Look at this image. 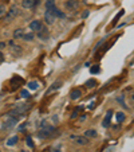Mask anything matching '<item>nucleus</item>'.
I'll return each mask as SVG.
<instances>
[{"label":"nucleus","mask_w":134,"mask_h":152,"mask_svg":"<svg viewBox=\"0 0 134 152\" xmlns=\"http://www.w3.org/2000/svg\"><path fill=\"white\" fill-rule=\"evenodd\" d=\"M54 133H55V128L49 126L47 124H43L42 123V129L38 132V137H40V139H49V137H51Z\"/></svg>","instance_id":"f257e3e1"},{"label":"nucleus","mask_w":134,"mask_h":152,"mask_svg":"<svg viewBox=\"0 0 134 152\" xmlns=\"http://www.w3.org/2000/svg\"><path fill=\"white\" fill-rule=\"evenodd\" d=\"M17 15H19V8H17L16 6H11V8L7 11L6 16H4V22H6V23H8V22L14 20Z\"/></svg>","instance_id":"f03ea898"},{"label":"nucleus","mask_w":134,"mask_h":152,"mask_svg":"<svg viewBox=\"0 0 134 152\" xmlns=\"http://www.w3.org/2000/svg\"><path fill=\"white\" fill-rule=\"evenodd\" d=\"M17 121H19V118L9 116V118H7V120L4 121L3 124H1V131H7V129L14 128V126L17 124Z\"/></svg>","instance_id":"7ed1b4c3"},{"label":"nucleus","mask_w":134,"mask_h":152,"mask_svg":"<svg viewBox=\"0 0 134 152\" xmlns=\"http://www.w3.org/2000/svg\"><path fill=\"white\" fill-rule=\"evenodd\" d=\"M78 7H79V1H78V0H67L64 3V8L67 10V11L74 12L78 10Z\"/></svg>","instance_id":"20e7f679"},{"label":"nucleus","mask_w":134,"mask_h":152,"mask_svg":"<svg viewBox=\"0 0 134 152\" xmlns=\"http://www.w3.org/2000/svg\"><path fill=\"white\" fill-rule=\"evenodd\" d=\"M55 20H56V16H55L54 12H52V8L46 10V12H44V22H46L47 24H54Z\"/></svg>","instance_id":"39448f33"},{"label":"nucleus","mask_w":134,"mask_h":152,"mask_svg":"<svg viewBox=\"0 0 134 152\" xmlns=\"http://www.w3.org/2000/svg\"><path fill=\"white\" fill-rule=\"evenodd\" d=\"M9 50H11V53L12 54H15V55H20L22 53H23V50H22V47L20 46H17L16 43L14 42V40H9Z\"/></svg>","instance_id":"423d86ee"},{"label":"nucleus","mask_w":134,"mask_h":152,"mask_svg":"<svg viewBox=\"0 0 134 152\" xmlns=\"http://www.w3.org/2000/svg\"><path fill=\"white\" fill-rule=\"evenodd\" d=\"M70 139H71L74 143L79 144V145H86V144H88V140H87V137H86V136H74V135H72Z\"/></svg>","instance_id":"0eeeda50"},{"label":"nucleus","mask_w":134,"mask_h":152,"mask_svg":"<svg viewBox=\"0 0 134 152\" xmlns=\"http://www.w3.org/2000/svg\"><path fill=\"white\" fill-rule=\"evenodd\" d=\"M42 27H43V24H42V22H39V20H34V22L30 23V28H31V31H39Z\"/></svg>","instance_id":"6e6552de"},{"label":"nucleus","mask_w":134,"mask_h":152,"mask_svg":"<svg viewBox=\"0 0 134 152\" xmlns=\"http://www.w3.org/2000/svg\"><path fill=\"white\" fill-rule=\"evenodd\" d=\"M38 37H39L40 39H44V40H46L47 38H49V30L44 28V27H42V28L38 31Z\"/></svg>","instance_id":"1a4fd4ad"},{"label":"nucleus","mask_w":134,"mask_h":152,"mask_svg":"<svg viewBox=\"0 0 134 152\" xmlns=\"http://www.w3.org/2000/svg\"><path fill=\"white\" fill-rule=\"evenodd\" d=\"M97 129H87L85 132V136L87 139H94V137H97Z\"/></svg>","instance_id":"9d476101"},{"label":"nucleus","mask_w":134,"mask_h":152,"mask_svg":"<svg viewBox=\"0 0 134 152\" xmlns=\"http://www.w3.org/2000/svg\"><path fill=\"white\" fill-rule=\"evenodd\" d=\"M70 97H71L72 100H78V98L82 97V92H80L79 89H74V90H71V93H70Z\"/></svg>","instance_id":"9b49d317"},{"label":"nucleus","mask_w":134,"mask_h":152,"mask_svg":"<svg viewBox=\"0 0 134 152\" xmlns=\"http://www.w3.org/2000/svg\"><path fill=\"white\" fill-rule=\"evenodd\" d=\"M22 7L26 10L32 8V7H34V1H32V0H22Z\"/></svg>","instance_id":"f8f14e48"},{"label":"nucleus","mask_w":134,"mask_h":152,"mask_svg":"<svg viewBox=\"0 0 134 152\" xmlns=\"http://www.w3.org/2000/svg\"><path fill=\"white\" fill-rule=\"evenodd\" d=\"M60 86H62V81H56V82H54L51 85V88L49 89V92H47V93H51V92H54V90H58Z\"/></svg>","instance_id":"ddd939ff"},{"label":"nucleus","mask_w":134,"mask_h":152,"mask_svg":"<svg viewBox=\"0 0 134 152\" xmlns=\"http://www.w3.org/2000/svg\"><path fill=\"white\" fill-rule=\"evenodd\" d=\"M23 35H24V31L22 28H17V30H15L14 31V38L15 39H22Z\"/></svg>","instance_id":"4468645a"},{"label":"nucleus","mask_w":134,"mask_h":152,"mask_svg":"<svg viewBox=\"0 0 134 152\" xmlns=\"http://www.w3.org/2000/svg\"><path fill=\"white\" fill-rule=\"evenodd\" d=\"M125 113L123 112H118L117 115H115V120H117V123L118 124H121V123H123V121H125Z\"/></svg>","instance_id":"2eb2a0df"},{"label":"nucleus","mask_w":134,"mask_h":152,"mask_svg":"<svg viewBox=\"0 0 134 152\" xmlns=\"http://www.w3.org/2000/svg\"><path fill=\"white\" fill-rule=\"evenodd\" d=\"M52 12H54V15H55L56 18H60V19H64V18H66V15L63 14L60 10H58L56 7H54V8H52Z\"/></svg>","instance_id":"dca6fc26"},{"label":"nucleus","mask_w":134,"mask_h":152,"mask_svg":"<svg viewBox=\"0 0 134 152\" xmlns=\"http://www.w3.org/2000/svg\"><path fill=\"white\" fill-rule=\"evenodd\" d=\"M111 115H113V112H111V110H109L107 115H106V117H105V120H103V123H102V125H103V126H109V124H110Z\"/></svg>","instance_id":"f3484780"},{"label":"nucleus","mask_w":134,"mask_h":152,"mask_svg":"<svg viewBox=\"0 0 134 152\" xmlns=\"http://www.w3.org/2000/svg\"><path fill=\"white\" fill-rule=\"evenodd\" d=\"M97 85H98V82L95 80H87L85 82V86H87V88H90V89H91V88H95Z\"/></svg>","instance_id":"a211bd4d"},{"label":"nucleus","mask_w":134,"mask_h":152,"mask_svg":"<svg viewBox=\"0 0 134 152\" xmlns=\"http://www.w3.org/2000/svg\"><path fill=\"white\" fill-rule=\"evenodd\" d=\"M17 140H19V137H17V136H12V137L8 139V141H7V145H8V147L15 145V144L17 143Z\"/></svg>","instance_id":"6ab92c4d"},{"label":"nucleus","mask_w":134,"mask_h":152,"mask_svg":"<svg viewBox=\"0 0 134 152\" xmlns=\"http://www.w3.org/2000/svg\"><path fill=\"white\" fill-rule=\"evenodd\" d=\"M44 7L46 10H51L55 7V0H46V3H44Z\"/></svg>","instance_id":"aec40b11"},{"label":"nucleus","mask_w":134,"mask_h":152,"mask_svg":"<svg viewBox=\"0 0 134 152\" xmlns=\"http://www.w3.org/2000/svg\"><path fill=\"white\" fill-rule=\"evenodd\" d=\"M28 89L30 90H36L38 89V86H39V83L36 82V81H31V82H28Z\"/></svg>","instance_id":"412c9836"},{"label":"nucleus","mask_w":134,"mask_h":152,"mask_svg":"<svg viewBox=\"0 0 134 152\" xmlns=\"http://www.w3.org/2000/svg\"><path fill=\"white\" fill-rule=\"evenodd\" d=\"M22 39H23V40H27V42H30V40L34 39V34H32V32H30V34H24Z\"/></svg>","instance_id":"4be33fe9"},{"label":"nucleus","mask_w":134,"mask_h":152,"mask_svg":"<svg viewBox=\"0 0 134 152\" xmlns=\"http://www.w3.org/2000/svg\"><path fill=\"white\" fill-rule=\"evenodd\" d=\"M6 14H7L6 7H4L3 4H0V18H4V16H6Z\"/></svg>","instance_id":"5701e85b"},{"label":"nucleus","mask_w":134,"mask_h":152,"mask_svg":"<svg viewBox=\"0 0 134 152\" xmlns=\"http://www.w3.org/2000/svg\"><path fill=\"white\" fill-rule=\"evenodd\" d=\"M26 143H27V145H28L30 148H34V141H32V139L30 137V136L26 139Z\"/></svg>","instance_id":"b1692460"},{"label":"nucleus","mask_w":134,"mask_h":152,"mask_svg":"<svg viewBox=\"0 0 134 152\" xmlns=\"http://www.w3.org/2000/svg\"><path fill=\"white\" fill-rule=\"evenodd\" d=\"M90 73H91V74H95V73H99V66H98V65L93 66L91 69H90Z\"/></svg>","instance_id":"393cba45"},{"label":"nucleus","mask_w":134,"mask_h":152,"mask_svg":"<svg viewBox=\"0 0 134 152\" xmlns=\"http://www.w3.org/2000/svg\"><path fill=\"white\" fill-rule=\"evenodd\" d=\"M30 96V93L27 92V90H22V92H20V97H23V98H27Z\"/></svg>","instance_id":"a878e982"},{"label":"nucleus","mask_w":134,"mask_h":152,"mask_svg":"<svg viewBox=\"0 0 134 152\" xmlns=\"http://www.w3.org/2000/svg\"><path fill=\"white\" fill-rule=\"evenodd\" d=\"M117 101H118V102H120L121 105H122L123 108H125V109H126V104L123 102V97H118V98H117Z\"/></svg>","instance_id":"bb28decb"},{"label":"nucleus","mask_w":134,"mask_h":152,"mask_svg":"<svg viewBox=\"0 0 134 152\" xmlns=\"http://www.w3.org/2000/svg\"><path fill=\"white\" fill-rule=\"evenodd\" d=\"M78 110H79V106H78ZM78 110L72 113V115H71V118H77V117H78Z\"/></svg>","instance_id":"cd10ccee"},{"label":"nucleus","mask_w":134,"mask_h":152,"mask_svg":"<svg viewBox=\"0 0 134 152\" xmlns=\"http://www.w3.org/2000/svg\"><path fill=\"white\" fill-rule=\"evenodd\" d=\"M88 14H90V12H88L87 10H86V11H85V12H83V14H82V18H87V16H88Z\"/></svg>","instance_id":"c85d7f7f"},{"label":"nucleus","mask_w":134,"mask_h":152,"mask_svg":"<svg viewBox=\"0 0 134 152\" xmlns=\"http://www.w3.org/2000/svg\"><path fill=\"white\" fill-rule=\"evenodd\" d=\"M4 47H6V43H4V42H0V50H3Z\"/></svg>","instance_id":"c756f323"},{"label":"nucleus","mask_w":134,"mask_h":152,"mask_svg":"<svg viewBox=\"0 0 134 152\" xmlns=\"http://www.w3.org/2000/svg\"><path fill=\"white\" fill-rule=\"evenodd\" d=\"M3 61H4V54L0 51V62H3Z\"/></svg>","instance_id":"7c9ffc66"},{"label":"nucleus","mask_w":134,"mask_h":152,"mask_svg":"<svg viewBox=\"0 0 134 152\" xmlns=\"http://www.w3.org/2000/svg\"><path fill=\"white\" fill-rule=\"evenodd\" d=\"M32 1H34V7L36 6V4H39V0H32Z\"/></svg>","instance_id":"2f4dec72"},{"label":"nucleus","mask_w":134,"mask_h":152,"mask_svg":"<svg viewBox=\"0 0 134 152\" xmlns=\"http://www.w3.org/2000/svg\"><path fill=\"white\" fill-rule=\"evenodd\" d=\"M131 100H133V101H134V94H133V96H131Z\"/></svg>","instance_id":"473e14b6"}]
</instances>
